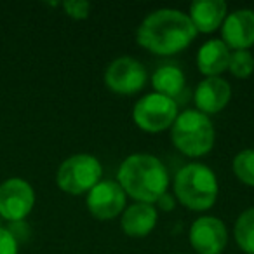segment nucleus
Masks as SVG:
<instances>
[{
	"mask_svg": "<svg viewBox=\"0 0 254 254\" xmlns=\"http://www.w3.org/2000/svg\"><path fill=\"white\" fill-rule=\"evenodd\" d=\"M232 167L237 180L247 187H254V148H247L237 153Z\"/></svg>",
	"mask_w": 254,
	"mask_h": 254,
	"instance_id": "a211bd4d",
	"label": "nucleus"
},
{
	"mask_svg": "<svg viewBox=\"0 0 254 254\" xmlns=\"http://www.w3.org/2000/svg\"><path fill=\"white\" fill-rule=\"evenodd\" d=\"M178 103L159 92H150L132 108V120L145 132H162L178 119Z\"/></svg>",
	"mask_w": 254,
	"mask_h": 254,
	"instance_id": "423d86ee",
	"label": "nucleus"
},
{
	"mask_svg": "<svg viewBox=\"0 0 254 254\" xmlns=\"http://www.w3.org/2000/svg\"><path fill=\"white\" fill-rule=\"evenodd\" d=\"M197 33H212L221 28L226 18V4L223 0H195L188 12Z\"/></svg>",
	"mask_w": 254,
	"mask_h": 254,
	"instance_id": "4468645a",
	"label": "nucleus"
},
{
	"mask_svg": "<svg viewBox=\"0 0 254 254\" xmlns=\"http://www.w3.org/2000/svg\"><path fill=\"white\" fill-rule=\"evenodd\" d=\"M146 68L138 60L122 56L113 60L105 71V84L112 92L120 96H131L139 92L146 84Z\"/></svg>",
	"mask_w": 254,
	"mask_h": 254,
	"instance_id": "0eeeda50",
	"label": "nucleus"
},
{
	"mask_svg": "<svg viewBox=\"0 0 254 254\" xmlns=\"http://www.w3.org/2000/svg\"><path fill=\"white\" fill-rule=\"evenodd\" d=\"M157 204H159V209H162V211H173L174 209V198L171 193H164L162 197L157 200Z\"/></svg>",
	"mask_w": 254,
	"mask_h": 254,
	"instance_id": "5701e85b",
	"label": "nucleus"
},
{
	"mask_svg": "<svg viewBox=\"0 0 254 254\" xmlns=\"http://www.w3.org/2000/svg\"><path fill=\"white\" fill-rule=\"evenodd\" d=\"M101 162L89 153H78L61 164L56 174V183L66 193L82 195L89 193L101 181Z\"/></svg>",
	"mask_w": 254,
	"mask_h": 254,
	"instance_id": "39448f33",
	"label": "nucleus"
},
{
	"mask_svg": "<svg viewBox=\"0 0 254 254\" xmlns=\"http://www.w3.org/2000/svg\"><path fill=\"white\" fill-rule=\"evenodd\" d=\"M152 85L153 92H159L176 101V98L181 96V92L187 87V78L176 64H164L157 68L155 73L152 75Z\"/></svg>",
	"mask_w": 254,
	"mask_h": 254,
	"instance_id": "dca6fc26",
	"label": "nucleus"
},
{
	"mask_svg": "<svg viewBox=\"0 0 254 254\" xmlns=\"http://www.w3.org/2000/svg\"><path fill=\"white\" fill-rule=\"evenodd\" d=\"M35 204V191L28 181L11 178L0 185V216L7 221H23Z\"/></svg>",
	"mask_w": 254,
	"mask_h": 254,
	"instance_id": "6e6552de",
	"label": "nucleus"
},
{
	"mask_svg": "<svg viewBox=\"0 0 254 254\" xmlns=\"http://www.w3.org/2000/svg\"><path fill=\"white\" fill-rule=\"evenodd\" d=\"M157 218H159V212H157L155 205L136 202L124 209L120 226L127 237L141 239V237L152 233V230L157 225Z\"/></svg>",
	"mask_w": 254,
	"mask_h": 254,
	"instance_id": "ddd939ff",
	"label": "nucleus"
},
{
	"mask_svg": "<svg viewBox=\"0 0 254 254\" xmlns=\"http://www.w3.org/2000/svg\"><path fill=\"white\" fill-rule=\"evenodd\" d=\"M221 40L228 49L249 51L254 46V11L237 9L226 14L221 25Z\"/></svg>",
	"mask_w": 254,
	"mask_h": 254,
	"instance_id": "9b49d317",
	"label": "nucleus"
},
{
	"mask_svg": "<svg viewBox=\"0 0 254 254\" xmlns=\"http://www.w3.org/2000/svg\"><path fill=\"white\" fill-rule=\"evenodd\" d=\"M218 178L205 164L191 162L183 166L174 178V195L191 211H207L218 200Z\"/></svg>",
	"mask_w": 254,
	"mask_h": 254,
	"instance_id": "7ed1b4c3",
	"label": "nucleus"
},
{
	"mask_svg": "<svg viewBox=\"0 0 254 254\" xmlns=\"http://www.w3.org/2000/svg\"><path fill=\"white\" fill-rule=\"evenodd\" d=\"M7 230L12 233V235H14V239L18 240V242L28 239L30 230H28V226H26L25 221H12V223H9Z\"/></svg>",
	"mask_w": 254,
	"mask_h": 254,
	"instance_id": "4be33fe9",
	"label": "nucleus"
},
{
	"mask_svg": "<svg viewBox=\"0 0 254 254\" xmlns=\"http://www.w3.org/2000/svg\"><path fill=\"white\" fill-rule=\"evenodd\" d=\"M230 56L232 53L221 39H211L198 49L197 68L205 77H219L228 70Z\"/></svg>",
	"mask_w": 254,
	"mask_h": 254,
	"instance_id": "2eb2a0df",
	"label": "nucleus"
},
{
	"mask_svg": "<svg viewBox=\"0 0 254 254\" xmlns=\"http://www.w3.org/2000/svg\"><path fill=\"white\" fill-rule=\"evenodd\" d=\"M171 139L183 155L197 159L212 150L216 131L207 115L197 110H185L171 127Z\"/></svg>",
	"mask_w": 254,
	"mask_h": 254,
	"instance_id": "20e7f679",
	"label": "nucleus"
},
{
	"mask_svg": "<svg viewBox=\"0 0 254 254\" xmlns=\"http://www.w3.org/2000/svg\"><path fill=\"white\" fill-rule=\"evenodd\" d=\"M232 99V87L221 77H205L195 87L193 101L197 112L204 115H216L219 113Z\"/></svg>",
	"mask_w": 254,
	"mask_h": 254,
	"instance_id": "f8f14e48",
	"label": "nucleus"
},
{
	"mask_svg": "<svg viewBox=\"0 0 254 254\" xmlns=\"http://www.w3.org/2000/svg\"><path fill=\"white\" fill-rule=\"evenodd\" d=\"M117 183L127 197L141 204H157L169 188V173L162 160L150 153H134L124 159L117 171Z\"/></svg>",
	"mask_w": 254,
	"mask_h": 254,
	"instance_id": "f03ea898",
	"label": "nucleus"
},
{
	"mask_svg": "<svg viewBox=\"0 0 254 254\" xmlns=\"http://www.w3.org/2000/svg\"><path fill=\"white\" fill-rule=\"evenodd\" d=\"M228 70L235 78L251 77L254 71V56L251 54V51H235V53H232Z\"/></svg>",
	"mask_w": 254,
	"mask_h": 254,
	"instance_id": "6ab92c4d",
	"label": "nucleus"
},
{
	"mask_svg": "<svg viewBox=\"0 0 254 254\" xmlns=\"http://www.w3.org/2000/svg\"><path fill=\"white\" fill-rule=\"evenodd\" d=\"M235 242L246 254H254V207H249L237 218L233 226Z\"/></svg>",
	"mask_w": 254,
	"mask_h": 254,
	"instance_id": "f3484780",
	"label": "nucleus"
},
{
	"mask_svg": "<svg viewBox=\"0 0 254 254\" xmlns=\"http://www.w3.org/2000/svg\"><path fill=\"white\" fill-rule=\"evenodd\" d=\"M127 195L120 188V185L113 180H101L87 193L85 204L87 209L96 219L108 221L122 214L126 209Z\"/></svg>",
	"mask_w": 254,
	"mask_h": 254,
	"instance_id": "1a4fd4ad",
	"label": "nucleus"
},
{
	"mask_svg": "<svg viewBox=\"0 0 254 254\" xmlns=\"http://www.w3.org/2000/svg\"><path fill=\"white\" fill-rule=\"evenodd\" d=\"M19 242L14 239L11 232L0 226V254H18Z\"/></svg>",
	"mask_w": 254,
	"mask_h": 254,
	"instance_id": "412c9836",
	"label": "nucleus"
},
{
	"mask_svg": "<svg viewBox=\"0 0 254 254\" xmlns=\"http://www.w3.org/2000/svg\"><path fill=\"white\" fill-rule=\"evenodd\" d=\"M197 37L190 18L178 9H159L146 16L138 26L136 40L148 53L171 56L187 49Z\"/></svg>",
	"mask_w": 254,
	"mask_h": 254,
	"instance_id": "f257e3e1",
	"label": "nucleus"
},
{
	"mask_svg": "<svg viewBox=\"0 0 254 254\" xmlns=\"http://www.w3.org/2000/svg\"><path fill=\"white\" fill-rule=\"evenodd\" d=\"M188 239L197 254H221L228 242V232L216 216H200L191 223Z\"/></svg>",
	"mask_w": 254,
	"mask_h": 254,
	"instance_id": "9d476101",
	"label": "nucleus"
},
{
	"mask_svg": "<svg viewBox=\"0 0 254 254\" xmlns=\"http://www.w3.org/2000/svg\"><path fill=\"white\" fill-rule=\"evenodd\" d=\"M63 9L70 18L87 19L89 12H91V4L85 0H68V2H63Z\"/></svg>",
	"mask_w": 254,
	"mask_h": 254,
	"instance_id": "aec40b11",
	"label": "nucleus"
}]
</instances>
